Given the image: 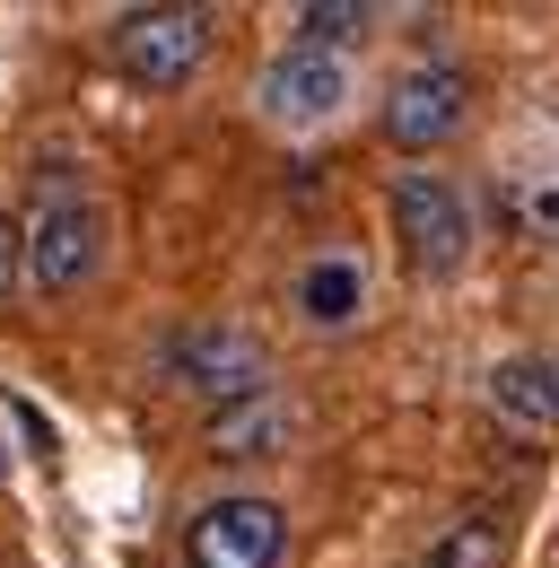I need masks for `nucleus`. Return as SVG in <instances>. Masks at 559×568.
<instances>
[{
    "instance_id": "obj_1",
    "label": "nucleus",
    "mask_w": 559,
    "mask_h": 568,
    "mask_svg": "<svg viewBox=\"0 0 559 568\" xmlns=\"http://www.w3.org/2000/svg\"><path fill=\"white\" fill-rule=\"evenodd\" d=\"M210 62V18L202 9H123L114 18V71L140 88H184Z\"/></svg>"
},
{
    "instance_id": "obj_2",
    "label": "nucleus",
    "mask_w": 559,
    "mask_h": 568,
    "mask_svg": "<svg viewBox=\"0 0 559 568\" xmlns=\"http://www.w3.org/2000/svg\"><path fill=\"white\" fill-rule=\"evenodd\" d=\"M394 236H403V254H411L428 281H446V272H464L472 211H464L455 184H437L428 166H411V175H394Z\"/></svg>"
},
{
    "instance_id": "obj_3",
    "label": "nucleus",
    "mask_w": 559,
    "mask_h": 568,
    "mask_svg": "<svg viewBox=\"0 0 559 568\" xmlns=\"http://www.w3.org/2000/svg\"><path fill=\"white\" fill-rule=\"evenodd\" d=\"M166 376H175L184 394H202L210 412H227V403H254V394H263V351H254L236 324H184V333L166 342Z\"/></svg>"
},
{
    "instance_id": "obj_4",
    "label": "nucleus",
    "mask_w": 559,
    "mask_h": 568,
    "mask_svg": "<svg viewBox=\"0 0 559 568\" xmlns=\"http://www.w3.org/2000/svg\"><path fill=\"white\" fill-rule=\"evenodd\" d=\"M280 551H288V525H280L272 498H210L184 525L193 568H280Z\"/></svg>"
},
{
    "instance_id": "obj_5",
    "label": "nucleus",
    "mask_w": 559,
    "mask_h": 568,
    "mask_svg": "<svg viewBox=\"0 0 559 568\" xmlns=\"http://www.w3.org/2000/svg\"><path fill=\"white\" fill-rule=\"evenodd\" d=\"M105 263V219H96V202H44V211L27 219V288H44V297H62V288H79L88 272Z\"/></svg>"
},
{
    "instance_id": "obj_6",
    "label": "nucleus",
    "mask_w": 559,
    "mask_h": 568,
    "mask_svg": "<svg viewBox=\"0 0 559 568\" xmlns=\"http://www.w3.org/2000/svg\"><path fill=\"white\" fill-rule=\"evenodd\" d=\"M464 114H472L464 62H419V71H403L394 97H385V141L394 149H437L446 132H464Z\"/></svg>"
},
{
    "instance_id": "obj_7",
    "label": "nucleus",
    "mask_w": 559,
    "mask_h": 568,
    "mask_svg": "<svg viewBox=\"0 0 559 568\" xmlns=\"http://www.w3.org/2000/svg\"><path fill=\"white\" fill-rule=\"evenodd\" d=\"M349 97V79L333 53H315V44H297V53H280L272 71H263V114L288 123V132H306V123H333Z\"/></svg>"
},
{
    "instance_id": "obj_8",
    "label": "nucleus",
    "mask_w": 559,
    "mask_h": 568,
    "mask_svg": "<svg viewBox=\"0 0 559 568\" xmlns=\"http://www.w3.org/2000/svg\"><path fill=\"white\" fill-rule=\"evenodd\" d=\"M489 403L516 428H559V367L551 358H498L489 367Z\"/></svg>"
},
{
    "instance_id": "obj_9",
    "label": "nucleus",
    "mask_w": 559,
    "mask_h": 568,
    "mask_svg": "<svg viewBox=\"0 0 559 568\" xmlns=\"http://www.w3.org/2000/svg\"><path fill=\"white\" fill-rule=\"evenodd\" d=\"M358 306H367V281H358L349 254H324V263L297 272V315H306V324L342 333V324H358Z\"/></svg>"
},
{
    "instance_id": "obj_10",
    "label": "nucleus",
    "mask_w": 559,
    "mask_h": 568,
    "mask_svg": "<svg viewBox=\"0 0 559 568\" xmlns=\"http://www.w3.org/2000/svg\"><path fill=\"white\" fill-rule=\"evenodd\" d=\"M419 568H507V525H498V516H464V525H446V534L428 542Z\"/></svg>"
},
{
    "instance_id": "obj_11",
    "label": "nucleus",
    "mask_w": 559,
    "mask_h": 568,
    "mask_svg": "<svg viewBox=\"0 0 559 568\" xmlns=\"http://www.w3.org/2000/svg\"><path fill=\"white\" fill-rule=\"evenodd\" d=\"M272 437H280V403L272 394L210 412V455H272Z\"/></svg>"
},
{
    "instance_id": "obj_12",
    "label": "nucleus",
    "mask_w": 559,
    "mask_h": 568,
    "mask_svg": "<svg viewBox=\"0 0 559 568\" xmlns=\"http://www.w3.org/2000/svg\"><path fill=\"white\" fill-rule=\"evenodd\" d=\"M376 18H385V9H367V0H315V9H297V36H306L315 53H342V44H358Z\"/></svg>"
},
{
    "instance_id": "obj_13",
    "label": "nucleus",
    "mask_w": 559,
    "mask_h": 568,
    "mask_svg": "<svg viewBox=\"0 0 559 568\" xmlns=\"http://www.w3.org/2000/svg\"><path fill=\"white\" fill-rule=\"evenodd\" d=\"M18 281H27V227H18V219H0V297H9Z\"/></svg>"
},
{
    "instance_id": "obj_14",
    "label": "nucleus",
    "mask_w": 559,
    "mask_h": 568,
    "mask_svg": "<svg viewBox=\"0 0 559 568\" xmlns=\"http://www.w3.org/2000/svg\"><path fill=\"white\" fill-rule=\"evenodd\" d=\"M0 473H9V446H0Z\"/></svg>"
}]
</instances>
